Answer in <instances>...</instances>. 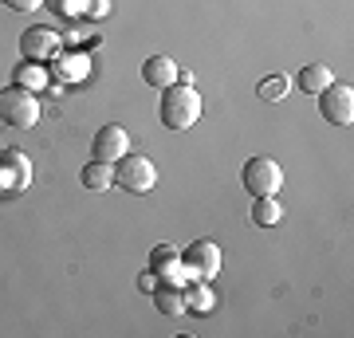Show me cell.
Wrapping results in <instances>:
<instances>
[{
	"label": "cell",
	"instance_id": "3",
	"mask_svg": "<svg viewBox=\"0 0 354 338\" xmlns=\"http://www.w3.org/2000/svg\"><path fill=\"white\" fill-rule=\"evenodd\" d=\"M114 185L127 189V193H150L158 185V165L142 153H127L114 162Z\"/></svg>",
	"mask_w": 354,
	"mask_h": 338
},
{
	"label": "cell",
	"instance_id": "12",
	"mask_svg": "<svg viewBox=\"0 0 354 338\" xmlns=\"http://www.w3.org/2000/svg\"><path fill=\"white\" fill-rule=\"evenodd\" d=\"M181 291H185V307H189V314H209L216 307V295H213V288H209V279H189Z\"/></svg>",
	"mask_w": 354,
	"mask_h": 338
},
{
	"label": "cell",
	"instance_id": "19",
	"mask_svg": "<svg viewBox=\"0 0 354 338\" xmlns=\"http://www.w3.org/2000/svg\"><path fill=\"white\" fill-rule=\"evenodd\" d=\"M55 16H75V12H83V0H44Z\"/></svg>",
	"mask_w": 354,
	"mask_h": 338
},
{
	"label": "cell",
	"instance_id": "11",
	"mask_svg": "<svg viewBox=\"0 0 354 338\" xmlns=\"http://www.w3.org/2000/svg\"><path fill=\"white\" fill-rule=\"evenodd\" d=\"M142 79L153 91H165V87H174V83H181V67L169 55H150V59L142 63Z\"/></svg>",
	"mask_w": 354,
	"mask_h": 338
},
{
	"label": "cell",
	"instance_id": "22",
	"mask_svg": "<svg viewBox=\"0 0 354 338\" xmlns=\"http://www.w3.org/2000/svg\"><path fill=\"white\" fill-rule=\"evenodd\" d=\"M138 288L146 291V295H153V291H158V276H153V272H142V276H138Z\"/></svg>",
	"mask_w": 354,
	"mask_h": 338
},
{
	"label": "cell",
	"instance_id": "10",
	"mask_svg": "<svg viewBox=\"0 0 354 338\" xmlns=\"http://www.w3.org/2000/svg\"><path fill=\"white\" fill-rule=\"evenodd\" d=\"M20 51L32 63L51 59V55H59V32H51V28H28L24 36H20Z\"/></svg>",
	"mask_w": 354,
	"mask_h": 338
},
{
	"label": "cell",
	"instance_id": "9",
	"mask_svg": "<svg viewBox=\"0 0 354 338\" xmlns=\"http://www.w3.org/2000/svg\"><path fill=\"white\" fill-rule=\"evenodd\" d=\"M32 185V162H28L20 150H4L0 153V189L4 193H24Z\"/></svg>",
	"mask_w": 354,
	"mask_h": 338
},
{
	"label": "cell",
	"instance_id": "4",
	"mask_svg": "<svg viewBox=\"0 0 354 338\" xmlns=\"http://www.w3.org/2000/svg\"><path fill=\"white\" fill-rule=\"evenodd\" d=\"M241 181L252 197H276L283 189V169L276 158H248L241 169Z\"/></svg>",
	"mask_w": 354,
	"mask_h": 338
},
{
	"label": "cell",
	"instance_id": "16",
	"mask_svg": "<svg viewBox=\"0 0 354 338\" xmlns=\"http://www.w3.org/2000/svg\"><path fill=\"white\" fill-rule=\"evenodd\" d=\"M83 185H87V189H95V193H102V189H111V185H114V165L95 162V158H91V162L83 165Z\"/></svg>",
	"mask_w": 354,
	"mask_h": 338
},
{
	"label": "cell",
	"instance_id": "20",
	"mask_svg": "<svg viewBox=\"0 0 354 338\" xmlns=\"http://www.w3.org/2000/svg\"><path fill=\"white\" fill-rule=\"evenodd\" d=\"M83 12L91 20H102V16H111V0H83Z\"/></svg>",
	"mask_w": 354,
	"mask_h": 338
},
{
	"label": "cell",
	"instance_id": "6",
	"mask_svg": "<svg viewBox=\"0 0 354 338\" xmlns=\"http://www.w3.org/2000/svg\"><path fill=\"white\" fill-rule=\"evenodd\" d=\"M150 272L158 276V283H174V288H185L189 283V267L181 263V252L174 248V244H158V248L150 252Z\"/></svg>",
	"mask_w": 354,
	"mask_h": 338
},
{
	"label": "cell",
	"instance_id": "13",
	"mask_svg": "<svg viewBox=\"0 0 354 338\" xmlns=\"http://www.w3.org/2000/svg\"><path fill=\"white\" fill-rule=\"evenodd\" d=\"M153 303H158V311L169 314V319H181V314H189V307H185V291L174 288V283H165V288L153 291Z\"/></svg>",
	"mask_w": 354,
	"mask_h": 338
},
{
	"label": "cell",
	"instance_id": "18",
	"mask_svg": "<svg viewBox=\"0 0 354 338\" xmlns=\"http://www.w3.org/2000/svg\"><path fill=\"white\" fill-rule=\"evenodd\" d=\"M291 91V79L288 75H268L264 83H260V99H268V102H279L283 95Z\"/></svg>",
	"mask_w": 354,
	"mask_h": 338
},
{
	"label": "cell",
	"instance_id": "14",
	"mask_svg": "<svg viewBox=\"0 0 354 338\" xmlns=\"http://www.w3.org/2000/svg\"><path fill=\"white\" fill-rule=\"evenodd\" d=\"M330 83H335V75H330L327 63H307L304 71H299V87H304V95H319V91H327Z\"/></svg>",
	"mask_w": 354,
	"mask_h": 338
},
{
	"label": "cell",
	"instance_id": "1",
	"mask_svg": "<svg viewBox=\"0 0 354 338\" xmlns=\"http://www.w3.org/2000/svg\"><path fill=\"white\" fill-rule=\"evenodd\" d=\"M158 114H162L165 130H189L201 118V95L193 91V83H174V87L162 91Z\"/></svg>",
	"mask_w": 354,
	"mask_h": 338
},
{
	"label": "cell",
	"instance_id": "8",
	"mask_svg": "<svg viewBox=\"0 0 354 338\" xmlns=\"http://www.w3.org/2000/svg\"><path fill=\"white\" fill-rule=\"evenodd\" d=\"M127 153H130V134L118 122L102 126L99 134H95V142H91V158H95V162L114 165L118 158H127Z\"/></svg>",
	"mask_w": 354,
	"mask_h": 338
},
{
	"label": "cell",
	"instance_id": "2",
	"mask_svg": "<svg viewBox=\"0 0 354 338\" xmlns=\"http://www.w3.org/2000/svg\"><path fill=\"white\" fill-rule=\"evenodd\" d=\"M0 122L16 126V130H32L39 122V99L28 87H8L0 91Z\"/></svg>",
	"mask_w": 354,
	"mask_h": 338
},
{
	"label": "cell",
	"instance_id": "7",
	"mask_svg": "<svg viewBox=\"0 0 354 338\" xmlns=\"http://www.w3.org/2000/svg\"><path fill=\"white\" fill-rule=\"evenodd\" d=\"M181 263L189 267L193 279H216L221 276V248L213 240H197V244H189L181 252Z\"/></svg>",
	"mask_w": 354,
	"mask_h": 338
},
{
	"label": "cell",
	"instance_id": "21",
	"mask_svg": "<svg viewBox=\"0 0 354 338\" xmlns=\"http://www.w3.org/2000/svg\"><path fill=\"white\" fill-rule=\"evenodd\" d=\"M0 4H8L12 12H32V8H39L44 0H0Z\"/></svg>",
	"mask_w": 354,
	"mask_h": 338
},
{
	"label": "cell",
	"instance_id": "5",
	"mask_svg": "<svg viewBox=\"0 0 354 338\" xmlns=\"http://www.w3.org/2000/svg\"><path fill=\"white\" fill-rule=\"evenodd\" d=\"M319 111L330 126H351L354 122V87L351 83H330L319 91Z\"/></svg>",
	"mask_w": 354,
	"mask_h": 338
},
{
	"label": "cell",
	"instance_id": "17",
	"mask_svg": "<svg viewBox=\"0 0 354 338\" xmlns=\"http://www.w3.org/2000/svg\"><path fill=\"white\" fill-rule=\"evenodd\" d=\"M16 87H28V91H44L48 87V71H44V67H36V63H32V67H16Z\"/></svg>",
	"mask_w": 354,
	"mask_h": 338
},
{
	"label": "cell",
	"instance_id": "15",
	"mask_svg": "<svg viewBox=\"0 0 354 338\" xmlns=\"http://www.w3.org/2000/svg\"><path fill=\"white\" fill-rule=\"evenodd\" d=\"M279 220H283V205H279L276 197H256V200H252V225L276 228Z\"/></svg>",
	"mask_w": 354,
	"mask_h": 338
}]
</instances>
